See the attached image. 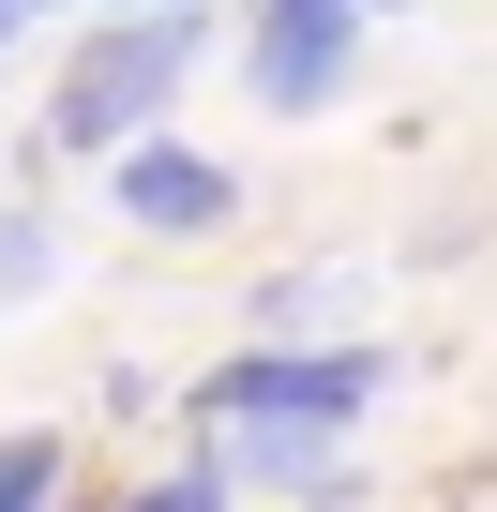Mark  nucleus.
<instances>
[{"instance_id":"nucleus-1","label":"nucleus","mask_w":497,"mask_h":512,"mask_svg":"<svg viewBox=\"0 0 497 512\" xmlns=\"http://www.w3.org/2000/svg\"><path fill=\"white\" fill-rule=\"evenodd\" d=\"M392 347L377 332H332V347H211V377L181 392V422L196 437H362L377 407H392Z\"/></svg>"},{"instance_id":"nucleus-2","label":"nucleus","mask_w":497,"mask_h":512,"mask_svg":"<svg viewBox=\"0 0 497 512\" xmlns=\"http://www.w3.org/2000/svg\"><path fill=\"white\" fill-rule=\"evenodd\" d=\"M196 61H211V16H106V31H76V61H61L31 151H46V166H106V151H136Z\"/></svg>"},{"instance_id":"nucleus-3","label":"nucleus","mask_w":497,"mask_h":512,"mask_svg":"<svg viewBox=\"0 0 497 512\" xmlns=\"http://www.w3.org/2000/svg\"><path fill=\"white\" fill-rule=\"evenodd\" d=\"M106 211L136 226V241H226L241 211H257V181H241L226 151H196V136H136V151H106Z\"/></svg>"},{"instance_id":"nucleus-4","label":"nucleus","mask_w":497,"mask_h":512,"mask_svg":"<svg viewBox=\"0 0 497 512\" xmlns=\"http://www.w3.org/2000/svg\"><path fill=\"white\" fill-rule=\"evenodd\" d=\"M241 91H257L272 121H317L362 91V0H332V16H257V46H241Z\"/></svg>"},{"instance_id":"nucleus-5","label":"nucleus","mask_w":497,"mask_h":512,"mask_svg":"<svg viewBox=\"0 0 497 512\" xmlns=\"http://www.w3.org/2000/svg\"><path fill=\"white\" fill-rule=\"evenodd\" d=\"M332 332H362V272L347 256H302V272L257 287V347H332Z\"/></svg>"},{"instance_id":"nucleus-6","label":"nucleus","mask_w":497,"mask_h":512,"mask_svg":"<svg viewBox=\"0 0 497 512\" xmlns=\"http://www.w3.org/2000/svg\"><path fill=\"white\" fill-rule=\"evenodd\" d=\"M0 512H76V437L61 422H0Z\"/></svg>"},{"instance_id":"nucleus-7","label":"nucleus","mask_w":497,"mask_h":512,"mask_svg":"<svg viewBox=\"0 0 497 512\" xmlns=\"http://www.w3.org/2000/svg\"><path fill=\"white\" fill-rule=\"evenodd\" d=\"M61 287V226H46V196H0V302H46Z\"/></svg>"},{"instance_id":"nucleus-8","label":"nucleus","mask_w":497,"mask_h":512,"mask_svg":"<svg viewBox=\"0 0 497 512\" xmlns=\"http://www.w3.org/2000/svg\"><path fill=\"white\" fill-rule=\"evenodd\" d=\"M106 512H241V482H226V452L196 437L181 467H151V482H136V497H106Z\"/></svg>"},{"instance_id":"nucleus-9","label":"nucleus","mask_w":497,"mask_h":512,"mask_svg":"<svg viewBox=\"0 0 497 512\" xmlns=\"http://www.w3.org/2000/svg\"><path fill=\"white\" fill-rule=\"evenodd\" d=\"M106 16H211V0H106Z\"/></svg>"},{"instance_id":"nucleus-10","label":"nucleus","mask_w":497,"mask_h":512,"mask_svg":"<svg viewBox=\"0 0 497 512\" xmlns=\"http://www.w3.org/2000/svg\"><path fill=\"white\" fill-rule=\"evenodd\" d=\"M16 16H31V0H0V61H16Z\"/></svg>"},{"instance_id":"nucleus-11","label":"nucleus","mask_w":497,"mask_h":512,"mask_svg":"<svg viewBox=\"0 0 497 512\" xmlns=\"http://www.w3.org/2000/svg\"><path fill=\"white\" fill-rule=\"evenodd\" d=\"M257 16H332V0H257Z\"/></svg>"},{"instance_id":"nucleus-12","label":"nucleus","mask_w":497,"mask_h":512,"mask_svg":"<svg viewBox=\"0 0 497 512\" xmlns=\"http://www.w3.org/2000/svg\"><path fill=\"white\" fill-rule=\"evenodd\" d=\"M362 16H392V0H362Z\"/></svg>"}]
</instances>
